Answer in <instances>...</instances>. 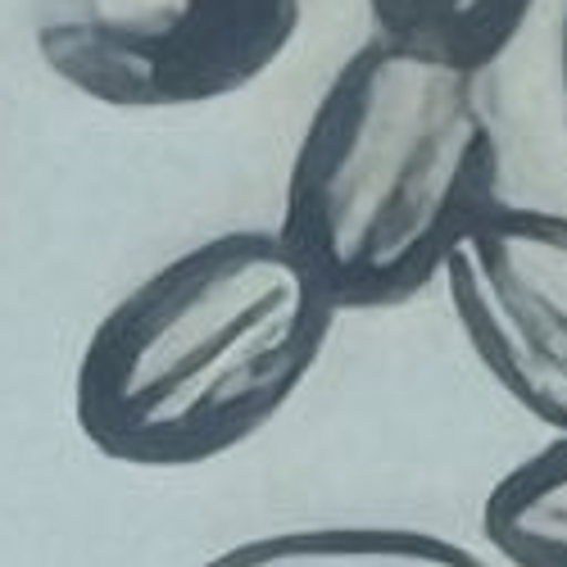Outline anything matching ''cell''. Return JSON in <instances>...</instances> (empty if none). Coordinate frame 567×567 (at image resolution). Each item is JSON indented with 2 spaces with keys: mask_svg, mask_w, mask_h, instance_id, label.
I'll use <instances>...</instances> for the list:
<instances>
[{
  "mask_svg": "<svg viewBox=\"0 0 567 567\" xmlns=\"http://www.w3.org/2000/svg\"><path fill=\"white\" fill-rule=\"evenodd\" d=\"M337 313L277 227L205 236L91 327L73 417L114 463H209L296 400Z\"/></svg>",
  "mask_w": 567,
  "mask_h": 567,
  "instance_id": "cell-1",
  "label": "cell"
},
{
  "mask_svg": "<svg viewBox=\"0 0 567 567\" xmlns=\"http://www.w3.org/2000/svg\"><path fill=\"white\" fill-rule=\"evenodd\" d=\"M486 82L482 64L372 32L322 86L277 231L337 309L413 300L499 200Z\"/></svg>",
  "mask_w": 567,
  "mask_h": 567,
  "instance_id": "cell-2",
  "label": "cell"
},
{
  "mask_svg": "<svg viewBox=\"0 0 567 567\" xmlns=\"http://www.w3.org/2000/svg\"><path fill=\"white\" fill-rule=\"evenodd\" d=\"M305 0H32L41 64L110 110H196L259 82Z\"/></svg>",
  "mask_w": 567,
  "mask_h": 567,
  "instance_id": "cell-3",
  "label": "cell"
},
{
  "mask_svg": "<svg viewBox=\"0 0 567 567\" xmlns=\"http://www.w3.org/2000/svg\"><path fill=\"white\" fill-rule=\"evenodd\" d=\"M441 277L495 386L567 441V214L495 200L463 227Z\"/></svg>",
  "mask_w": 567,
  "mask_h": 567,
  "instance_id": "cell-4",
  "label": "cell"
},
{
  "mask_svg": "<svg viewBox=\"0 0 567 567\" xmlns=\"http://www.w3.org/2000/svg\"><path fill=\"white\" fill-rule=\"evenodd\" d=\"M196 567H495L467 545L413 527H291L236 540Z\"/></svg>",
  "mask_w": 567,
  "mask_h": 567,
  "instance_id": "cell-5",
  "label": "cell"
},
{
  "mask_svg": "<svg viewBox=\"0 0 567 567\" xmlns=\"http://www.w3.org/2000/svg\"><path fill=\"white\" fill-rule=\"evenodd\" d=\"M482 527L513 567H567V441L513 463L486 495Z\"/></svg>",
  "mask_w": 567,
  "mask_h": 567,
  "instance_id": "cell-6",
  "label": "cell"
},
{
  "mask_svg": "<svg viewBox=\"0 0 567 567\" xmlns=\"http://www.w3.org/2000/svg\"><path fill=\"white\" fill-rule=\"evenodd\" d=\"M536 0H368L372 32L491 69Z\"/></svg>",
  "mask_w": 567,
  "mask_h": 567,
  "instance_id": "cell-7",
  "label": "cell"
},
{
  "mask_svg": "<svg viewBox=\"0 0 567 567\" xmlns=\"http://www.w3.org/2000/svg\"><path fill=\"white\" fill-rule=\"evenodd\" d=\"M558 78H563V101H567V0H563V23H558Z\"/></svg>",
  "mask_w": 567,
  "mask_h": 567,
  "instance_id": "cell-8",
  "label": "cell"
}]
</instances>
